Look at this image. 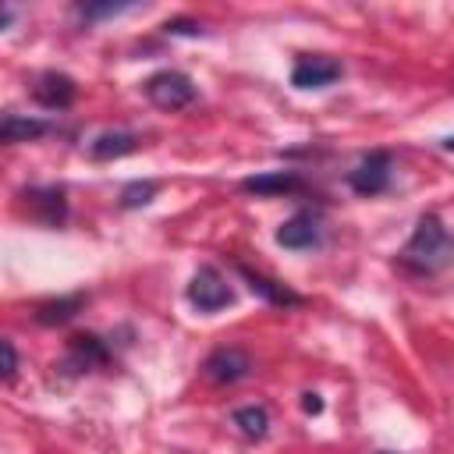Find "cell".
I'll return each instance as SVG.
<instances>
[{"instance_id":"obj_2","label":"cell","mask_w":454,"mask_h":454,"mask_svg":"<svg viewBox=\"0 0 454 454\" xmlns=\"http://www.w3.org/2000/svg\"><path fill=\"white\" fill-rule=\"evenodd\" d=\"M142 92H145V99H149L153 106H160V110H184V106H192L195 96H199L195 82H192L184 71H177V67H163V71L149 74V78L142 82Z\"/></svg>"},{"instance_id":"obj_11","label":"cell","mask_w":454,"mask_h":454,"mask_svg":"<svg viewBox=\"0 0 454 454\" xmlns=\"http://www.w3.org/2000/svg\"><path fill=\"white\" fill-rule=\"evenodd\" d=\"M110 362V344L96 333H74L67 340V369L71 372H89V369H99Z\"/></svg>"},{"instance_id":"obj_21","label":"cell","mask_w":454,"mask_h":454,"mask_svg":"<svg viewBox=\"0 0 454 454\" xmlns=\"http://www.w3.org/2000/svg\"><path fill=\"white\" fill-rule=\"evenodd\" d=\"M301 408H305L309 415H319V411H323V397H319L316 390H305V394H301Z\"/></svg>"},{"instance_id":"obj_20","label":"cell","mask_w":454,"mask_h":454,"mask_svg":"<svg viewBox=\"0 0 454 454\" xmlns=\"http://www.w3.org/2000/svg\"><path fill=\"white\" fill-rule=\"evenodd\" d=\"M4 383H14L18 376V351H14V340H4Z\"/></svg>"},{"instance_id":"obj_18","label":"cell","mask_w":454,"mask_h":454,"mask_svg":"<svg viewBox=\"0 0 454 454\" xmlns=\"http://www.w3.org/2000/svg\"><path fill=\"white\" fill-rule=\"evenodd\" d=\"M135 4H78L74 11L85 18V21H103V18H114V14H124L131 11Z\"/></svg>"},{"instance_id":"obj_16","label":"cell","mask_w":454,"mask_h":454,"mask_svg":"<svg viewBox=\"0 0 454 454\" xmlns=\"http://www.w3.org/2000/svg\"><path fill=\"white\" fill-rule=\"evenodd\" d=\"M234 426L241 429V436L262 440L270 433V411L262 404H241V408H234Z\"/></svg>"},{"instance_id":"obj_9","label":"cell","mask_w":454,"mask_h":454,"mask_svg":"<svg viewBox=\"0 0 454 454\" xmlns=\"http://www.w3.org/2000/svg\"><path fill=\"white\" fill-rule=\"evenodd\" d=\"M238 273L248 284V291L259 294L266 305H277V309H298V305H305V294H298L294 287H287L277 277H266V273H259V270H252L245 262H238Z\"/></svg>"},{"instance_id":"obj_8","label":"cell","mask_w":454,"mask_h":454,"mask_svg":"<svg viewBox=\"0 0 454 454\" xmlns=\"http://www.w3.org/2000/svg\"><path fill=\"white\" fill-rule=\"evenodd\" d=\"M319 241H323V227H319V213H312V209H298L294 216H287L277 227V245L280 248L305 252V248H316Z\"/></svg>"},{"instance_id":"obj_4","label":"cell","mask_w":454,"mask_h":454,"mask_svg":"<svg viewBox=\"0 0 454 454\" xmlns=\"http://www.w3.org/2000/svg\"><path fill=\"white\" fill-rule=\"evenodd\" d=\"M390 177H394V156H390L387 149L365 153V156L355 163V170H348L351 192H355V195H365V199L383 195V192L390 188Z\"/></svg>"},{"instance_id":"obj_7","label":"cell","mask_w":454,"mask_h":454,"mask_svg":"<svg viewBox=\"0 0 454 454\" xmlns=\"http://www.w3.org/2000/svg\"><path fill=\"white\" fill-rule=\"evenodd\" d=\"M344 74L340 60L326 57V53H301L291 67V85L294 89H326Z\"/></svg>"},{"instance_id":"obj_19","label":"cell","mask_w":454,"mask_h":454,"mask_svg":"<svg viewBox=\"0 0 454 454\" xmlns=\"http://www.w3.org/2000/svg\"><path fill=\"white\" fill-rule=\"evenodd\" d=\"M163 32H167V35H202V25H199L195 18L177 14V18H167V21H163Z\"/></svg>"},{"instance_id":"obj_1","label":"cell","mask_w":454,"mask_h":454,"mask_svg":"<svg viewBox=\"0 0 454 454\" xmlns=\"http://www.w3.org/2000/svg\"><path fill=\"white\" fill-rule=\"evenodd\" d=\"M397 262L415 277H436L454 262V234L443 227L436 213H422L408 245L397 252Z\"/></svg>"},{"instance_id":"obj_5","label":"cell","mask_w":454,"mask_h":454,"mask_svg":"<svg viewBox=\"0 0 454 454\" xmlns=\"http://www.w3.org/2000/svg\"><path fill=\"white\" fill-rule=\"evenodd\" d=\"M252 369H255V365H252V355H248L245 348H234V344L213 348V351L206 355V362H202V372H206L213 383H220V387H231V383L252 376Z\"/></svg>"},{"instance_id":"obj_13","label":"cell","mask_w":454,"mask_h":454,"mask_svg":"<svg viewBox=\"0 0 454 454\" xmlns=\"http://www.w3.org/2000/svg\"><path fill=\"white\" fill-rule=\"evenodd\" d=\"M43 135H50V121H43V117H25V114H11V110L0 117V142H7V145L35 142Z\"/></svg>"},{"instance_id":"obj_10","label":"cell","mask_w":454,"mask_h":454,"mask_svg":"<svg viewBox=\"0 0 454 454\" xmlns=\"http://www.w3.org/2000/svg\"><path fill=\"white\" fill-rule=\"evenodd\" d=\"M74 96H78V85L64 71H43L32 85V99L46 110H67L74 103Z\"/></svg>"},{"instance_id":"obj_17","label":"cell","mask_w":454,"mask_h":454,"mask_svg":"<svg viewBox=\"0 0 454 454\" xmlns=\"http://www.w3.org/2000/svg\"><path fill=\"white\" fill-rule=\"evenodd\" d=\"M156 192H160L156 181H131V184H124V192H121V206H124V209L149 206V202L156 199Z\"/></svg>"},{"instance_id":"obj_3","label":"cell","mask_w":454,"mask_h":454,"mask_svg":"<svg viewBox=\"0 0 454 454\" xmlns=\"http://www.w3.org/2000/svg\"><path fill=\"white\" fill-rule=\"evenodd\" d=\"M184 298H188V305L195 309V312H206V316H213V312H220V309H227V305H234V287L227 284V277L216 270V266H199L195 273H192V280H188V287H184Z\"/></svg>"},{"instance_id":"obj_14","label":"cell","mask_w":454,"mask_h":454,"mask_svg":"<svg viewBox=\"0 0 454 454\" xmlns=\"http://www.w3.org/2000/svg\"><path fill=\"white\" fill-rule=\"evenodd\" d=\"M85 301H89V294H64V298H50V301H39L35 305V323L39 326H64V323H71L82 309H85Z\"/></svg>"},{"instance_id":"obj_22","label":"cell","mask_w":454,"mask_h":454,"mask_svg":"<svg viewBox=\"0 0 454 454\" xmlns=\"http://www.w3.org/2000/svg\"><path fill=\"white\" fill-rule=\"evenodd\" d=\"M443 149H450V153H454V135H447V138H443Z\"/></svg>"},{"instance_id":"obj_6","label":"cell","mask_w":454,"mask_h":454,"mask_svg":"<svg viewBox=\"0 0 454 454\" xmlns=\"http://www.w3.org/2000/svg\"><path fill=\"white\" fill-rule=\"evenodd\" d=\"M18 199L28 206V213L46 223V227H60L67 220V195L60 184H32L25 192H18Z\"/></svg>"},{"instance_id":"obj_15","label":"cell","mask_w":454,"mask_h":454,"mask_svg":"<svg viewBox=\"0 0 454 454\" xmlns=\"http://www.w3.org/2000/svg\"><path fill=\"white\" fill-rule=\"evenodd\" d=\"M135 149H138V135H131V131H103L99 138H92L89 156L92 160H121V156H128Z\"/></svg>"},{"instance_id":"obj_12","label":"cell","mask_w":454,"mask_h":454,"mask_svg":"<svg viewBox=\"0 0 454 454\" xmlns=\"http://www.w3.org/2000/svg\"><path fill=\"white\" fill-rule=\"evenodd\" d=\"M241 192L262 195V199H270V195H298V192H305V177L298 170H266V174L245 177Z\"/></svg>"},{"instance_id":"obj_23","label":"cell","mask_w":454,"mask_h":454,"mask_svg":"<svg viewBox=\"0 0 454 454\" xmlns=\"http://www.w3.org/2000/svg\"><path fill=\"white\" fill-rule=\"evenodd\" d=\"M380 454H394V450H380Z\"/></svg>"}]
</instances>
